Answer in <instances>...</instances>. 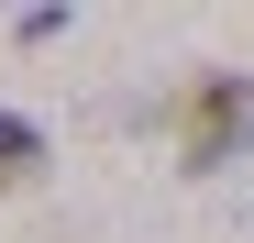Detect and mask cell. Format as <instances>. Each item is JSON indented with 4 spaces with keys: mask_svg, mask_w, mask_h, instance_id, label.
Listing matches in <instances>:
<instances>
[{
    "mask_svg": "<svg viewBox=\"0 0 254 243\" xmlns=\"http://www.w3.org/2000/svg\"><path fill=\"white\" fill-rule=\"evenodd\" d=\"M188 177H210V166H232V144L254 133V77H221V66H210L199 77V89H188Z\"/></svg>",
    "mask_w": 254,
    "mask_h": 243,
    "instance_id": "cell-1",
    "label": "cell"
},
{
    "mask_svg": "<svg viewBox=\"0 0 254 243\" xmlns=\"http://www.w3.org/2000/svg\"><path fill=\"white\" fill-rule=\"evenodd\" d=\"M33 166H45V133H33L22 111H0V188H11V177H33Z\"/></svg>",
    "mask_w": 254,
    "mask_h": 243,
    "instance_id": "cell-2",
    "label": "cell"
}]
</instances>
